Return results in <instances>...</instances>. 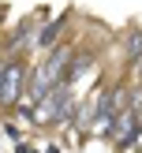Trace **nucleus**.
Returning <instances> with one entry per match:
<instances>
[{"instance_id": "3", "label": "nucleus", "mask_w": 142, "mask_h": 153, "mask_svg": "<svg viewBox=\"0 0 142 153\" xmlns=\"http://www.w3.org/2000/svg\"><path fill=\"white\" fill-rule=\"evenodd\" d=\"M127 64L131 67L142 64V30H131V37H127Z\"/></svg>"}, {"instance_id": "1", "label": "nucleus", "mask_w": 142, "mask_h": 153, "mask_svg": "<svg viewBox=\"0 0 142 153\" xmlns=\"http://www.w3.org/2000/svg\"><path fill=\"white\" fill-rule=\"evenodd\" d=\"M22 64L19 60H7V67H4V75H0V105L4 108H15L19 105V97H22Z\"/></svg>"}, {"instance_id": "2", "label": "nucleus", "mask_w": 142, "mask_h": 153, "mask_svg": "<svg viewBox=\"0 0 142 153\" xmlns=\"http://www.w3.org/2000/svg\"><path fill=\"white\" fill-rule=\"evenodd\" d=\"M67 19H71V7H67L60 19H52L45 30H37V49H52V41H56V34L64 30V22H67Z\"/></svg>"}]
</instances>
